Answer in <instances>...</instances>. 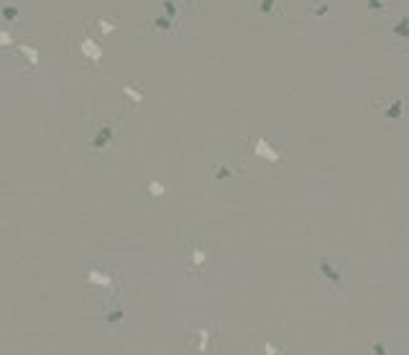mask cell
<instances>
[{"label": "cell", "mask_w": 409, "mask_h": 355, "mask_svg": "<svg viewBox=\"0 0 409 355\" xmlns=\"http://www.w3.org/2000/svg\"><path fill=\"white\" fill-rule=\"evenodd\" d=\"M0 16H3L8 23H16V21L21 18V8H18V6H13V3H6L3 8H0Z\"/></svg>", "instance_id": "6da1fadb"}]
</instances>
